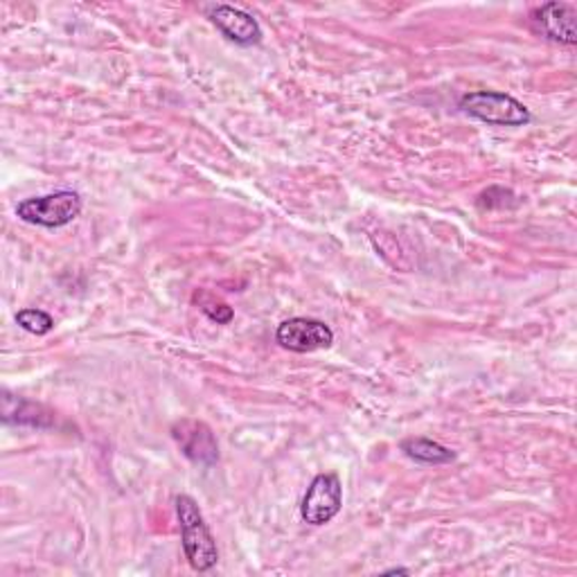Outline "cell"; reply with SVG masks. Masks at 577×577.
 Masks as SVG:
<instances>
[{
    "mask_svg": "<svg viewBox=\"0 0 577 577\" xmlns=\"http://www.w3.org/2000/svg\"><path fill=\"white\" fill-rule=\"evenodd\" d=\"M17 323H19L25 332H30V334H34V337H45V334L52 332V328H54V318H52L48 311H43V309L28 307V309H21V311L17 313Z\"/></svg>",
    "mask_w": 577,
    "mask_h": 577,
    "instance_id": "obj_11",
    "label": "cell"
},
{
    "mask_svg": "<svg viewBox=\"0 0 577 577\" xmlns=\"http://www.w3.org/2000/svg\"><path fill=\"white\" fill-rule=\"evenodd\" d=\"M276 341L289 350V352H316V350H328L334 343V332L323 320L316 318H289L278 328Z\"/></svg>",
    "mask_w": 577,
    "mask_h": 577,
    "instance_id": "obj_6",
    "label": "cell"
},
{
    "mask_svg": "<svg viewBox=\"0 0 577 577\" xmlns=\"http://www.w3.org/2000/svg\"><path fill=\"white\" fill-rule=\"evenodd\" d=\"M461 109L494 126H524L533 120L530 111L512 95L498 91H474L461 97Z\"/></svg>",
    "mask_w": 577,
    "mask_h": 577,
    "instance_id": "obj_3",
    "label": "cell"
},
{
    "mask_svg": "<svg viewBox=\"0 0 577 577\" xmlns=\"http://www.w3.org/2000/svg\"><path fill=\"white\" fill-rule=\"evenodd\" d=\"M202 311L217 326H228L230 320H233V316H235L233 307H228L226 302H215V300L202 302Z\"/></svg>",
    "mask_w": 577,
    "mask_h": 577,
    "instance_id": "obj_12",
    "label": "cell"
},
{
    "mask_svg": "<svg viewBox=\"0 0 577 577\" xmlns=\"http://www.w3.org/2000/svg\"><path fill=\"white\" fill-rule=\"evenodd\" d=\"M3 420L6 424H25V426H52L54 413L41 404L25 402L21 398H14L10 393L3 395Z\"/></svg>",
    "mask_w": 577,
    "mask_h": 577,
    "instance_id": "obj_9",
    "label": "cell"
},
{
    "mask_svg": "<svg viewBox=\"0 0 577 577\" xmlns=\"http://www.w3.org/2000/svg\"><path fill=\"white\" fill-rule=\"evenodd\" d=\"M343 505V487L337 474H318L300 505V515L309 526H326L330 524Z\"/></svg>",
    "mask_w": 577,
    "mask_h": 577,
    "instance_id": "obj_4",
    "label": "cell"
},
{
    "mask_svg": "<svg viewBox=\"0 0 577 577\" xmlns=\"http://www.w3.org/2000/svg\"><path fill=\"white\" fill-rule=\"evenodd\" d=\"M411 570L409 568H389L387 575H409Z\"/></svg>",
    "mask_w": 577,
    "mask_h": 577,
    "instance_id": "obj_13",
    "label": "cell"
},
{
    "mask_svg": "<svg viewBox=\"0 0 577 577\" xmlns=\"http://www.w3.org/2000/svg\"><path fill=\"white\" fill-rule=\"evenodd\" d=\"M535 30L555 43L575 45L577 30H575V8L566 3H546L533 12Z\"/></svg>",
    "mask_w": 577,
    "mask_h": 577,
    "instance_id": "obj_7",
    "label": "cell"
},
{
    "mask_svg": "<svg viewBox=\"0 0 577 577\" xmlns=\"http://www.w3.org/2000/svg\"><path fill=\"white\" fill-rule=\"evenodd\" d=\"M402 452L415 461V463H422V465H446L452 463L456 458V454L452 452V449L435 442V440H429V437H409L402 442Z\"/></svg>",
    "mask_w": 577,
    "mask_h": 577,
    "instance_id": "obj_10",
    "label": "cell"
},
{
    "mask_svg": "<svg viewBox=\"0 0 577 577\" xmlns=\"http://www.w3.org/2000/svg\"><path fill=\"white\" fill-rule=\"evenodd\" d=\"M174 505H176V517L181 524L183 550H185L189 566L199 573L215 568V564L219 559L217 542L202 515L197 501L187 494H178L174 498Z\"/></svg>",
    "mask_w": 577,
    "mask_h": 577,
    "instance_id": "obj_1",
    "label": "cell"
},
{
    "mask_svg": "<svg viewBox=\"0 0 577 577\" xmlns=\"http://www.w3.org/2000/svg\"><path fill=\"white\" fill-rule=\"evenodd\" d=\"M172 437L181 454L195 465L213 467L219 461V442L213 429L195 418H183L172 424Z\"/></svg>",
    "mask_w": 577,
    "mask_h": 577,
    "instance_id": "obj_5",
    "label": "cell"
},
{
    "mask_svg": "<svg viewBox=\"0 0 577 577\" xmlns=\"http://www.w3.org/2000/svg\"><path fill=\"white\" fill-rule=\"evenodd\" d=\"M82 215V197L73 189L52 192L45 197H32L17 206V217L32 226L61 228Z\"/></svg>",
    "mask_w": 577,
    "mask_h": 577,
    "instance_id": "obj_2",
    "label": "cell"
},
{
    "mask_svg": "<svg viewBox=\"0 0 577 577\" xmlns=\"http://www.w3.org/2000/svg\"><path fill=\"white\" fill-rule=\"evenodd\" d=\"M210 21L221 30L224 37L239 45H255L262 41V28L250 14L230 6H217L210 10Z\"/></svg>",
    "mask_w": 577,
    "mask_h": 577,
    "instance_id": "obj_8",
    "label": "cell"
}]
</instances>
